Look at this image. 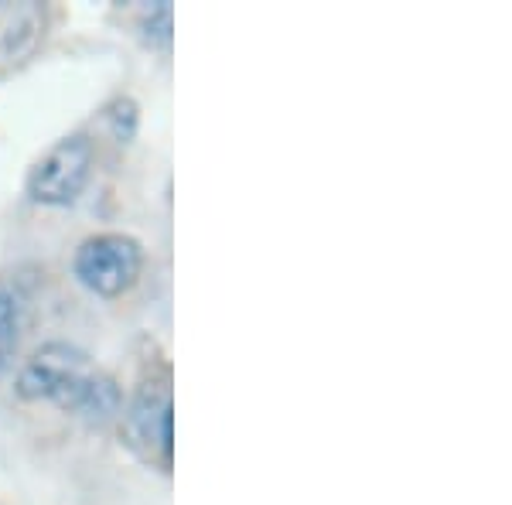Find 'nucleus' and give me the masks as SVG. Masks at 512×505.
<instances>
[{"instance_id":"nucleus-6","label":"nucleus","mask_w":512,"mask_h":505,"mask_svg":"<svg viewBox=\"0 0 512 505\" xmlns=\"http://www.w3.org/2000/svg\"><path fill=\"white\" fill-rule=\"evenodd\" d=\"M123 407V396H120V386L113 383L110 376H103V372H96V383L89 389L86 403H82L79 417H86L89 424H106V420H113Z\"/></svg>"},{"instance_id":"nucleus-8","label":"nucleus","mask_w":512,"mask_h":505,"mask_svg":"<svg viewBox=\"0 0 512 505\" xmlns=\"http://www.w3.org/2000/svg\"><path fill=\"white\" fill-rule=\"evenodd\" d=\"M171 31H175V7L168 0L154 4L144 18V38L151 45H171Z\"/></svg>"},{"instance_id":"nucleus-4","label":"nucleus","mask_w":512,"mask_h":505,"mask_svg":"<svg viewBox=\"0 0 512 505\" xmlns=\"http://www.w3.org/2000/svg\"><path fill=\"white\" fill-rule=\"evenodd\" d=\"M93 175V140L69 134L55 140L28 171V195L38 205H72Z\"/></svg>"},{"instance_id":"nucleus-1","label":"nucleus","mask_w":512,"mask_h":505,"mask_svg":"<svg viewBox=\"0 0 512 505\" xmlns=\"http://www.w3.org/2000/svg\"><path fill=\"white\" fill-rule=\"evenodd\" d=\"M93 383L96 369L86 352L69 342H48L21 366L14 393L28 403L52 400L65 413H79Z\"/></svg>"},{"instance_id":"nucleus-7","label":"nucleus","mask_w":512,"mask_h":505,"mask_svg":"<svg viewBox=\"0 0 512 505\" xmlns=\"http://www.w3.org/2000/svg\"><path fill=\"white\" fill-rule=\"evenodd\" d=\"M106 123H110V134L117 144H130L137 137L140 127V106L137 99L130 96H117L110 106H106Z\"/></svg>"},{"instance_id":"nucleus-5","label":"nucleus","mask_w":512,"mask_h":505,"mask_svg":"<svg viewBox=\"0 0 512 505\" xmlns=\"http://www.w3.org/2000/svg\"><path fill=\"white\" fill-rule=\"evenodd\" d=\"M24 331V301L11 287H0V372L7 369Z\"/></svg>"},{"instance_id":"nucleus-2","label":"nucleus","mask_w":512,"mask_h":505,"mask_svg":"<svg viewBox=\"0 0 512 505\" xmlns=\"http://www.w3.org/2000/svg\"><path fill=\"white\" fill-rule=\"evenodd\" d=\"M123 437L140 458L158 461L171 471L175 461V396H171V372H151L140 379L137 393L123 410Z\"/></svg>"},{"instance_id":"nucleus-3","label":"nucleus","mask_w":512,"mask_h":505,"mask_svg":"<svg viewBox=\"0 0 512 505\" xmlns=\"http://www.w3.org/2000/svg\"><path fill=\"white\" fill-rule=\"evenodd\" d=\"M144 267V250L134 236L123 233H99L79 243L72 270L79 284L99 297H120L137 284Z\"/></svg>"}]
</instances>
